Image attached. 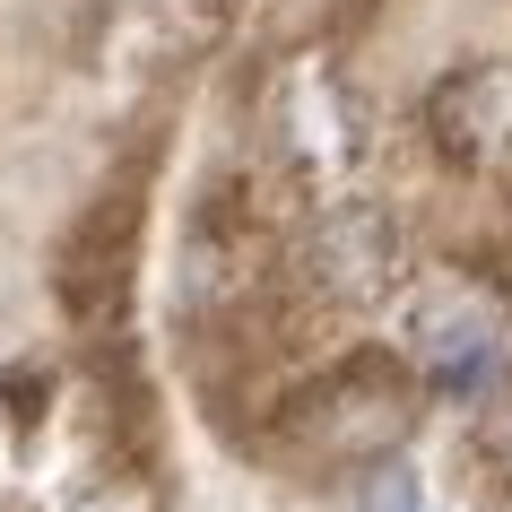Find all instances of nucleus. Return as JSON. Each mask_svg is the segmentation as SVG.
Wrapping results in <instances>:
<instances>
[{"label": "nucleus", "mask_w": 512, "mask_h": 512, "mask_svg": "<svg viewBox=\"0 0 512 512\" xmlns=\"http://www.w3.org/2000/svg\"><path fill=\"white\" fill-rule=\"evenodd\" d=\"M408 434V391H400V374L391 365H356V374H330L313 400H296V417H287V452L296 460H374V452H391Z\"/></svg>", "instance_id": "f257e3e1"}, {"label": "nucleus", "mask_w": 512, "mask_h": 512, "mask_svg": "<svg viewBox=\"0 0 512 512\" xmlns=\"http://www.w3.org/2000/svg\"><path fill=\"white\" fill-rule=\"evenodd\" d=\"M408 348H417V365H426L434 382L469 391V382L495 365V304H486L478 287H443V296L417 304V322H408Z\"/></svg>", "instance_id": "f03ea898"}, {"label": "nucleus", "mask_w": 512, "mask_h": 512, "mask_svg": "<svg viewBox=\"0 0 512 512\" xmlns=\"http://www.w3.org/2000/svg\"><path fill=\"white\" fill-rule=\"evenodd\" d=\"M322 270L339 287H382V278L400 270V235H391V217L382 209H339L322 226Z\"/></svg>", "instance_id": "7ed1b4c3"}]
</instances>
